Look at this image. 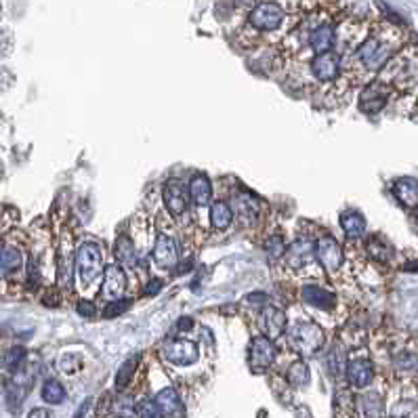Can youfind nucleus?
Segmentation results:
<instances>
[{"label":"nucleus","instance_id":"nucleus-13","mask_svg":"<svg viewBox=\"0 0 418 418\" xmlns=\"http://www.w3.org/2000/svg\"><path fill=\"white\" fill-rule=\"evenodd\" d=\"M164 355L175 366H189L198 359V345L194 340H171L164 347Z\"/></svg>","mask_w":418,"mask_h":418},{"label":"nucleus","instance_id":"nucleus-33","mask_svg":"<svg viewBox=\"0 0 418 418\" xmlns=\"http://www.w3.org/2000/svg\"><path fill=\"white\" fill-rule=\"evenodd\" d=\"M135 412H137L139 416H143V418H156V416H162V412H160L156 399H141V401H137Z\"/></svg>","mask_w":418,"mask_h":418},{"label":"nucleus","instance_id":"nucleus-30","mask_svg":"<svg viewBox=\"0 0 418 418\" xmlns=\"http://www.w3.org/2000/svg\"><path fill=\"white\" fill-rule=\"evenodd\" d=\"M326 363H328V370H330L332 376L345 374V370H347V363H345V349H343L340 345L334 347V349L330 351V355L326 357Z\"/></svg>","mask_w":418,"mask_h":418},{"label":"nucleus","instance_id":"nucleus-36","mask_svg":"<svg viewBox=\"0 0 418 418\" xmlns=\"http://www.w3.org/2000/svg\"><path fill=\"white\" fill-rule=\"evenodd\" d=\"M393 416H416L418 418V403L416 401H399L393 410H391Z\"/></svg>","mask_w":418,"mask_h":418},{"label":"nucleus","instance_id":"nucleus-16","mask_svg":"<svg viewBox=\"0 0 418 418\" xmlns=\"http://www.w3.org/2000/svg\"><path fill=\"white\" fill-rule=\"evenodd\" d=\"M393 196L405 208H418V181L412 177L397 179L393 183Z\"/></svg>","mask_w":418,"mask_h":418},{"label":"nucleus","instance_id":"nucleus-35","mask_svg":"<svg viewBox=\"0 0 418 418\" xmlns=\"http://www.w3.org/2000/svg\"><path fill=\"white\" fill-rule=\"evenodd\" d=\"M265 250H267L269 259H280L286 252V246H284V242H282L280 236H271L267 240V244H265Z\"/></svg>","mask_w":418,"mask_h":418},{"label":"nucleus","instance_id":"nucleus-26","mask_svg":"<svg viewBox=\"0 0 418 418\" xmlns=\"http://www.w3.org/2000/svg\"><path fill=\"white\" fill-rule=\"evenodd\" d=\"M43 399L47 401V403H51V405H57V403H62L64 399H66V389H64V384L59 382V380H55V378H51V380H47L45 384H43Z\"/></svg>","mask_w":418,"mask_h":418},{"label":"nucleus","instance_id":"nucleus-9","mask_svg":"<svg viewBox=\"0 0 418 418\" xmlns=\"http://www.w3.org/2000/svg\"><path fill=\"white\" fill-rule=\"evenodd\" d=\"M162 200H164V206L166 210L173 215V217H183L187 212V206H189V200H187V192L185 187L173 179L164 185L162 189Z\"/></svg>","mask_w":418,"mask_h":418},{"label":"nucleus","instance_id":"nucleus-42","mask_svg":"<svg viewBox=\"0 0 418 418\" xmlns=\"http://www.w3.org/2000/svg\"><path fill=\"white\" fill-rule=\"evenodd\" d=\"M160 288H162V280H152V282L147 284L145 294H156V292H160Z\"/></svg>","mask_w":418,"mask_h":418},{"label":"nucleus","instance_id":"nucleus-40","mask_svg":"<svg viewBox=\"0 0 418 418\" xmlns=\"http://www.w3.org/2000/svg\"><path fill=\"white\" fill-rule=\"evenodd\" d=\"M78 313L85 315V317H93V315H95V307H93V303H89V301H80V303H78Z\"/></svg>","mask_w":418,"mask_h":418},{"label":"nucleus","instance_id":"nucleus-43","mask_svg":"<svg viewBox=\"0 0 418 418\" xmlns=\"http://www.w3.org/2000/svg\"><path fill=\"white\" fill-rule=\"evenodd\" d=\"M403 271H408V273H418V261L405 263V265H403Z\"/></svg>","mask_w":418,"mask_h":418},{"label":"nucleus","instance_id":"nucleus-3","mask_svg":"<svg viewBox=\"0 0 418 418\" xmlns=\"http://www.w3.org/2000/svg\"><path fill=\"white\" fill-rule=\"evenodd\" d=\"M393 49H395V47H393L389 41H384V38H380V36H370V38L363 41L361 47L357 49V59H359V64H361L366 70L376 72V70H380V68L387 64V59L393 55Z\"/></svg>","mask_w":418,"mask_h":418},{"label":"nucleus","instance_id":"nucleus-29","mask_svg":"<svg viewBox=\"0 0 418 418\" xmlns=\"http://www.w3.org/2000/svg\"><path fill=\"white\" fill-rule=\"evenodd\" d=\"M368 252H370L374 259H378V261H389V259L393 257V248H391L380 236H372V238L368 240Z\"/></svg>","mask_w":418,"mask_h":418},{"label":"nucleus","instance_id":"nucleus-4","mask_svg":"<svg viewBox=\"0 0 418 418\" xmlns=\"http://www.w3.org/2000/svg\"><path fill=\"white\" fill-rule=\"evenodd\" d=\"M250 26L261 32L278 30L284 22V11L278 3H261L250 11Z\"/></svg>","mask_w":418,"mask_h":418},{"label":"nucleus","instance_id":"nucleus-31","mask_svg":"<svg viewBox=\"0 0 418 418\" xmlns=\"http://www.w3.org/2000/svg\"><path fill=\"white\" fill-rule=\"evenodd\" d=\"M139 355H135V357H131V359H127L122 366H120V370H118V376H116V387L118 389H124L129 382H131V378L135 376V370H137V363H139Z\"/></svg>","mask_w":418,"mask_h":418},{"label":"nucleus","instance_id":"nucleus-22","mask_svg":"<svg viewBox=\"0 0 418 418\" xmlns=\"http://www.w3.org/2000/svg\"><path fill=\"white\" fill-rule=\"evenodd\" d=\"M387 103V91L380 89V85H372L368 87L363 93H361V101H359V108L368 114H374L378 112L382 106Z\"/></svg>","mask_w":418,"mask_h":418},{"label":"nucleus","instance_id":"nucleus-20","mask_svg":"<svg viewBox=\"0 0 418 418\" xmlns=\"http://www.w3.org/2000/svg\"><path fill=\"white\" fill-rule=\"evenodd\" d=\"M301 294L307 305L317 307V309H334L336 305V296L330 290H324L319 286H305Z\"/></svg>","mask_w":418,"mask_h":418},{"label":"nucleus","instance_id":"nucleus-32","mask_svg":"<svg viewBox=\"0 0 418 418\" xmlns=\"http://www.w3.org/2000/svg\"><path fill=\"white\" fill-rule=\"evenodd\" d=\"M24 359H26V349H24V347H13V349H9L7 355L3 357V366H5L7 370L15 372L17 368H22Z\"/></svg>","mask_w":418,"mask_h":418},{"label":"nucleus","instance_id":"nucleus-44","mask_svg":"<svg viewBox=\"0 0 418 418\" xmlns=\"http://www.w3.org/2000/svg\"><path fill=\"white\" fill-rule=\"evenodd\" d=\"M30 416L32 418H36V416H53V412H49V410H32Z\"/></svg>","mask_w":418,"mask_h":418},{"label":"nucleus","instance_id":"nucleus-25","mask_svg":"<svg viewBox=\"0 0 418 418\" xmlns=\"http://www.w3.org/2000/svg\"><path fill=\"white\" fill-rule=\"evenodd\" d=\"M233 221V210L227 202L219 200V202H212L210 204V223L217 227V229H227Z\"/></svg>","mask_w":418,"mask_h":418},{"label":"nucleus","instance_id":"nucleus-15","mask_svg":"<svg viewBox=\"0 0 418 418\" xmlns=\"http://www.w3.org/2000/svg\"><path fill=\"white\" fill-rule=\"evenodd\" d=\"M311 72L319 82H332L338 74H340V59L336 53H317L313 64H311Z\"/></svg>","mask_w":418,"mask_h":418},{"label":"nucleus","instance_id":"nucleus-23","mask_svg":"<svg viewBox=\"0 0 418 418\" xmlns=\"http://www.w3.org/2000/svg\"><path fill=\"white\" fill-rule=\"evenodd\" d=\"M340 227L347 233V238L355 240V238L363 236V231H366V219L359 212H355V210H347V212L340 215Z\"/></svg>","mask_w":418,"mask_h":418},{"label":"nucleus","instance_id":"nucleus-18","mask_svg":"<svg viewBox=\"0 0 418 418\" xmlns=\"http://www.w3.org/2000/svg\"><path fill=\"white\" fill-rule=\"evenodd\" d=\"M156 403L162 412V416H185V405L179 397V393L175 389H162L158 395H156Z\"/></svg>","mask_w":418,"mask_h":418},{"label":"nucleus","instance_id":"nucleus-27","mask_svg":"<svg viewBox=\"0 0 418 418\" xmlns=\"http://www.w3.org/2000/svg\"><path fill=\"white\" fill-rule=\"evenodd\" d=\"M357 403H359V408H361V412L366 416H380L382 414V397H380V393H374V391L363 393Z\"/></svg>","mask_w":418,"mask_h":418},{"label":"nucleus","instance_id":"nucleus-28","mask_svg":"<svg viewBox=\"0 0 418 418\" xmlns=\"http://www.w3.org/2000/svg\"><path fill=\"white\" fill-rule=\"evenodd\" d=\"M116 254H118V261L122 265H135L137 263V250L133 246V242L127 238V236H120L118 244H116Z\"/></svg>","mask_w":418,"mask_h":418},{"label":"nucleus","instance_id":"nucleus-41","mask_svg":"<svg viewBox=\"0 0 418 418\" xmlns=\"http://www.w3.org/2000/svg\"><path fill=\"white\" fill-rule=\"evenodd\" d=\"M246 303H259V307H265V305L269 303V296L263 294V292H259V294H248V296H246Z\"/></svg>","mask_w":418,"mask_h":418},{"label":"nucleus","instance_id":"nucleus-8","mask_svg":"<svg viewBox=\"0 0 418 418\" xmlns=\"http://www.w3.org/2000/svg\"><path fill=\"white\" fill-rule=\"evenodd\" d=\"M250 366L254 372H263L267 368H271V363L275 361V345L269 336H257L250 343Z\"/></svg>","mask_w":418,"mask_h":418},{"label":"nucleus","instance_id":"nucleus-17","mask_svg":"<svg viewBox=\"0 0 418 418\" xmlns=\"http://www.w3.org/2000/svg\"><path fill=\"white\" fill-rule=\"evenodd\" d=\"M22 267H24V252L17 246L13 244L0 246V278L13 275L22 271Z\"/></svg>","mask_w":418,"mask_h":418},{"label":"nucleus","instance_id":"nucleus-6","mask_svg":"<svg viewBox=\"0 0 418 418\" xmlns=\"http://www.w3.org/2000/svg\"><path fill=\"white\" fill-rule=\"evenodd\" d=\"M152 261L160 269H173L179 263V246L175 238L162 233L156 238L154 248H152Z\"/></svg>","mask_w":418,"mask_h":418},{"label":"nucleus","instance_id":"nucleus-21","mask_svg":"<svg viewBox=\"0 0 418 418\" xmlns=\"http://www.w3.org/2000/svg\"><path fill=\"white\" fill-rule=\"evenodd\" d=\"M334 28L324 24L319 28H315L309 36V47L315 51V53H326V51H332L334 47Z\"/></svg>","mask_w":418,"mask_h":418},{"label":"nucleus","instance_id":"nucleus-34","mask_svg":"<svg viewBox=\"0 0 418 418\" xmlns=\"http://www.w3.org/2000/svg\"><path fill=\"white\" fill-rule=\"evenodd\" d=\"M238 215L242 219H254L257 217V202L248 196L238 198Z\"/></svg>","mask_w":418,"mask_h":418},{"label":"nucleus","instance_id":"nucleus-39","mask_svg":"<svg viewBox=\"0 0 418 418\" xmlns=\"http://www.w3.org/2000/svg\"><path fill=\"white\" fill-rule=\"evenodd\" d=\"M395 366L397 368H405V370H414V368H418V361L410 353H401V355H397Z\"/></svg>","mask_w":418,"mask_h":418},{"label":"nucleus","instance_id":"nucleus-38","mask_svg":"<svg viewBox=\"0 0 418 418\" xmlns=\"http://www.w3.org/2000/svg\"><path fill=\"white\" fill-rule=\"evenodd\" d=\"M13 51V36L9 30H0V57H7Z\"/></svg>","mask_w":418,"mask_h":418},{"label":"nucleus","instance_id":"nucleus-24","mask_svg":"<svg viewBox=\"0 0 418 418\" xmlns=\"http://www.w3.org/2000/svg\"><path fill=\"white\" fill-rule=\"evenodd\" d=\"M286 380H288V384L294 387V389H303V387H307L309 380H311L309 366H307L303 359L292 361V363L288 366V370H286Z\"/></svg>","mask_w":418,"mask_h":418},{"label":"nucleus","instance_id":"nucleus-7","mask_svg":"<svg viewBox=\"0 0 418 418\" xmlns=\"http://www.w3.org/2000/svg\"><path fill=\"white\" fill-rule=\"evenodd\" d=\"M288 326V317L282 309L273 307V305H265L259 313V328L265 336L269 338H280L286 332Z\"/></svg>","mask_w":418,"mask_h":418},{"label":"nucleus","instance_id":"nucleus-45","mask_svg":"<svg viewBox=\"0 0 418 418\" xmlns=\"http://www.w3.org/2000/svg\"><path fill=\"white\" fill-rule=\"evenodd\" d=\"M240 3H242V5H252L254 0H240Z\"/></svg>","mask_w":418,"mask_h":418},{"label":"nucleus","instance_id":"nucleus-5","mask_svg":"<svg viewBox=\"0 0 418 418\" xmlns=\"http://www.w3.org/2000/svg\"><path fill=\"white\" fill-rule=\"evenodd\" d=\"M315 259L328 273H336L343 265V248L332 236H322L315 242Z\"/></svg>","mask_w":418,"mask_h":418},{"label":"nucleus","instance_id":"nucleus-11","mask_svg":"<svg viewBox=\"0 0 418 418\" xmlns=\"http://www.w3.org/2000/svg\"><path fill=\"white\" fill-rule=\"evenodd\" d=\"M347 382L353 389H363L372 382L374 378V363L368 357H357L347 361V370H345Z\"/></svg>","mask_w":418,"mask_h":418},{"label":"nucleus","instance_id":"nucleus-37","mask_svg":"<svg viewBox=\"0 0 418 418\" xmlns=\"http://www.w3.org/2000/svg\"><path fill=\"white\" fill-rule=\"evenodd\" d=\"M129 305H131V301H120V298H116V301H110V303L106 305V311H103V315H106V317H114V315H118V313L127 311V309H129Z\"/></svg>","mask_w":418,"mask_h":418},{"label":"nucleus","instance_id":"nucleus-14","mask_svg":"<svg viewBox=\"0 0 418 418\" xmlns=\"http://www.w3.org/2000/svg\"><path fill=\"white\" fill-rule=\"evenodd\" d=\"M284 254H286V265L290 269H303L315 259V244L309 242L307 238H301V240L292 242Z\"/></svg>","mask_w":418,"mask_h":418},{"label":"nucleus","instance_id":"nucleus-19","mask_svg":"<svg viewBox=\"0 0 418 418\" xmlns=\"http://www.w3.org/2000/svg\"><path fill=\"white\" fill-rule=\"evenodd\" d=\"M189 198L196 206H208L212 198V185L210 179L202 173L194 175L189 181Z\"/></svg>","mask_w":418,"mask_h":418},{"label":"nucleus","instance_id":"nucleus-1","mask_svg":"<svg viewBox=\"0 0 418 418\" xmlns=\"http://www.w3.org/2000/svg\"><path fill=\"white\" fill-rule=\"evenodd\" d=\"M288 343L290 347L303 355V357H309V355H315L324 343H326V334H324V328L317 326L315 322H296L290 326V332H288Z\"/></svg>","mask_w":418,"mask_h":418},{"label":"nucleus","instance_id":"nucleus-10","mask_svg":"<svg viewBox=\"0 0 418 418\" xmlns=\"http://www.w3.org/2000/svg\"><path fill=\"white\" fill-rule=\"evenodd\" d=\"M127 290V275H124V269L120 265H110L106 269V278H103V286H101V292L99 296L110 303V301H116V298H122Z\"/></svg>","mask_w":418,"mask_h":418},{"label":"nucleus","instance_id":"nucleus-12","mask_svg":"<svg viewBox=\"0 0 418 418\" xmlns=\"http://www.w3.org/2000/svg\"><path fill=\"white\" fill-rule=\"evenodd\" d=\"M72 273H74V248H72V238L66 233L57 250V278L62 288H70Z\"/></svg>","mask_w":418,"mask_h":418},{"label":"nucleus","instance_id":"nucleus-2","mask_svg":"<svg viewBox=\"0 0 418 418\" xmlns=\"http://www.w3.org/2000/svg\"><path fill=\"white\" fill-rule=\"evenodd\" d=\"M76 271H78L82 286H91L103 273L101 248L95 242H85L76 250Z\"/></svg>","mask_w":418,"mask_h":418}]
</instances>
